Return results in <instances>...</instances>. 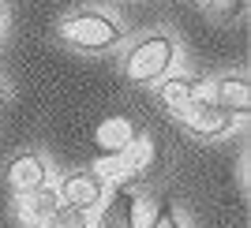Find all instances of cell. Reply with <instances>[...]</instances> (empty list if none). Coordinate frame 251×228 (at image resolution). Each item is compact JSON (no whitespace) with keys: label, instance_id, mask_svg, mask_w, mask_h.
<instances>
[{"label":"cell","instance_id":"6da1fadb","mask_svg":"<svg viewBox=\"0 0 251 228\" xmlns=\"http://www.w3.org/2000/svg\"><path fill=\"white\" fill-rule=\"evenodd\" d=\"M124 38L120 23L109 19L105 11H72L60 19V42H68L79 52H101L113 49L116 42Z\"/></svg>","mask_w":251,"mask_h":228},{"label":"cell","instance_id":"7a4b0ae2","mask_svg":"<svg viewBox=\"0 0 251 228\" xmlns=\"http://www.w3.org/2000/svg\"><path fill=\"white\" fill-rule=\"evenodd\" d=\"M173 60H176V42L169 34H150V38H143V42H135L127 49L124 75H127V83H139V86L161 83L169 75V68H173Z\"/></svg>","mask_w":251,"mask_h":228},{"label":"cell","instance_id":"3957f363","mask_svg":"<svg viewBox=\"0 0 251 228\" xmlns=\"http://www.w3.org/2000/svg\"><path fill=\"white\" fill-rule=\"evenodd\" d=\"M150 161H154V142H150V135H135L120 154L101 157V165H98L94 172L101 180H109V176L113 180H139L150 168Z\"/></svg>","mask_w":251,"mask_h":228},{"label":"cell","instance_id":"277c9868","mask_svg":"<svg viewBox=\"0 0 251 228\" xmlns=\"http://www.w3.org/2000/svg\"><path fill=\"white\" fill-rule=\"evenodd\" d=\"M56 198L60 206L68 209H79V213H90L98 209V202L105 198V180L90 168H79V172H64L60 187H56Z\"/></svg>","mask_w":251,"mask_h":228},{"label":"cell","instance_id":"5b68a950","mask_svg":"<svg viewBox=\"0 0 251 228\" xmlns=\"http://www.w3.org/2000/svg\"><path fill=\"white\" fill-rule=\"evenodd\" d=\"M180 124L188 127V131H195V135H202V138H218V135H225L232 127V116L229 113H221L214 101H206V97H195V101H188L184 109H180Z\"/></svg>","mask_w":251,"mask_h":228},{"label":"cell","instance_id":"8992f818","mask_svg":"<svg viewBox=\"0 0 251 228\" xmlns=\"http://www.w3.org/2000/svg\"><path fill=\"white\" fill-rule=\"evenodd\" d=\"M45 180H49V165H45V157H38V154H19L4 165V183H8V191H15V195H30L38 187H45Z\"/></svg>","mask_w":251,"mask_h":228},{"label":"cell","instance_id":"52a82bcc","mask_svg":"<svg viewBox=\"0 0 251 228\" xmlns=\"http://www.w3.org/2000/svg\"><path fill=\"white\" fill-rule=\"evenodd\" d=\"M202 97L206 101H214L221 109V113H248L251 105V86L244 75H221V79H214V83H206V90H202Z\"/></svg>","mask_w":251,"mask_h":228},{"label":"cell","instance_id":"ba28073f","mask_svg":"<svg viewBox=\"0 0 251 228\" xmlns=\"http://www.w3.org/2000/svg\"><path fill=\"white\" fill-rule=\"evenodd\" d=\"M135 135H139V131H135V124H131L127 116L109 113V116H101L98 127H94V146L101 150L105 157H113V154H120V150H124Z\"/></svg>","mask_w":251,"mask_h":228},{"label":"cell","instance_id":"9c48e42d","mask_svg":"<svg viewBox=\"0 0 251 228\" xmlns=\"http://www.w3.org/2000/svg\"><path fill=\"white\" fill-rule=\"evenodd\" d=\"M56 209H60V198H56V187H49V183L30 191V195H19V202H15V213H19V221L26 228H42Z\"/></svg>","mask_w":251,"mask_h":228},{"label":"cell","instance_id":"30bf717a","mask_svg":"<svg viewBox=\"0 0 251 228\" xmlns=\"http://www.w3.org/2000/svg\"><path fill=\"white\" fill-rule=\"evenodd\" d=\"M98 228H135V195L127 187L113 191V198L98 213Z\"/></svg>","mask_w":251,"mask_h":228},{"label":"cell","instance_id":"8fae6325","mask_svg":"<svg viewBox=\"0 0 251 228\" xmlns=\"http://www.w3.org/2000/svg\"><path fill=\"white\" fill-rule=\"evenodd\" d=\"M202 93V83L199 79H191V75H169V79H161V101L173 109V113H180L188 101H195Z\"/></svg>","mask_w":251,"mask_h":228},{"label":"cell","instance_id":"7c38bea8","mask_svg":"<svg viewBox=\"0 0 251 228\" xmlns=\"http://www.w3.org/2000/svg\"><path fill=\"white\" fill-rule=\"evenodd\" d=\"M214 23H236L244 11V0H202Z\"/></svg>","mask_w":251,"mask_h":228},{"label":"cell","instance_id":"4fadbf2b","mask_svg":"<svg viewBox=\"0 0 251 228\" xmlns=\"http://www.w3.org/2000/svg\"><path fill=\"white\" fill-rule=\"evenodd\" d=\"M42 228H90V213H79V209L60 206V209H56V213H52V217L45 221Z\"/></svg>","mask_w":251,"mask_h":228},{"label":"cell","instance_id":"5bb4252c","mask_svg":"<svg viewBox=\"0 0 251 228\" xmlns=\"http://www.w3.org/2000/svg\"><path fill=\"white\" fill-rule=\"evenodd\" d=\"M150 228H180V221H176V209L169 206H157V213H154V221H150Z\"/></svg>","mask_w":251,"mask_h":228},{"label":"cell","instance_id":"9a60e30c","mask_svg":"<svg viewBox=\"0 0 251 228\" xmlns=\"http://www.w3.org/2000/svg\"><path fill=\"white\" fill-rule=\"evenodd\" d=\"M4 97H8V86H4V83H0V101H4Z\"/></svg>","mask_w":251,"mask_h":228}]
</instances>
